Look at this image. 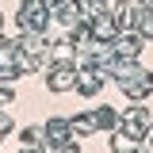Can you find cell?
<instances>
[{"label":"cell","mask_w":153,"mask_h":153,"mask_svg":"<svg viewBox=\"0 0 153 153\" xmlns=\"http://www.w3.org/2000/svg\"><path fill=\"white\" fill-rule=\"evenodd\" d=\"M111 69H115V84L130 96V100H146L153 92V73H146L138 65V57H119Z\"/></svg>","instance_id":"cell-1"},{"label":"cell","mask_w":153,"mask_h":153,"mask_svg":"<svg viewBox=\"0 0 153 153\" xmlns=\"http://www.w3.org/2000/svg\"><path fill=\"white\" fill-rule=\"evenodd\" d=\"M50 0H23L19 4V27L23 31H46L50 23Z\"/></svg>","instance_id":"cell-2"},{"label":"cell","mask_w":153,"mask_h":153,"mask_svg":"<svg viewBox=\"0 0 153 153\" xmlns=\"http://www.w3.org/2000/svg\"><path fill=\"white\" fill-rule=\"evenodd\" d=\"M46 88L50 92H73L76 88V61H50L46 65Z\"/></svg>","instance_id":"cell-3"},{"label":"cell","mask_w":153,"mask_h":153,"mask_svg":"<svg viewBox=\"0 0 153 153\" xmlns=\"http://www.w3.org/2000/svg\"><path fill=\"white\" fill-rule=\"evenodd\" d=\"M73 138H76V130H73L69 119H50L46 123V146L54 153H69L73 149Z\"/></svg>","instance_id":"cell-4"},{"label":"cell","mask_w":153,"mask_h":153,"mask_svg":"<svg viewBox=\"0 0 153 153\" xmlns=\"http://www.w3.org/2000/svg\"><path fill=\"white\" fill-rule=\"evenodd\" d=\"M146 42H149V38L142 35V31H134V27H126V31H119V35L111 38V46H115L119 57H138L146 50Z\"/></svg>","instance_id":"cell-5"},{"label":"cell","mask_w":153,"mask_h":153,"mask_svg":"<svg viewBox=\"0 0 153 153\" xmlns=\"http://www.w3.org/2000/svg\"><path fill=\"white\" fill-rule=\"evenodd\" d=\"M149 126H153V119H149V111H146V107H130V111L119 119V130L130 134V138H142V142H146Z\"/></svg>","instance_id":"cell-6"},{"label":"cell","mask_w":153,"mask_h":153,"mask_svg":"<svg viewBox=\"0 0 153 153\" xmlns=\"http://www.w3.org/2000/svg\"><path fill=\"white\" fill-rule=\"evenodd\" d=\"M146 4H149V0H119V4H115L119 31H126V27H138V16L146 12Z\"/></svg>","instance_id":"cell-7"},{"label":"cell","mask_w":153,"mask_h":153,"mask_svg":"<svg viewBox=\"0 0 153 153\" xmlns=\"http://www.w3.org/2000/svg\"><path fill=\"white\" fill-rule=\"evenodd\" d=\"M100 88H103V69L80 65V69H76V92H80V96H96Z\"/></svg>","instance_id":"cell-8"},{"label":"cell","mask_w":153,"mask_h":153,"mask_svg":"<svg viewBox=\"0 0 153 153\" xmlns=\"http://www.w3.org/2000/svg\"><path fill=\"white\" fill-rule=\"evenodd\" d=\"M111 153H146V149H142V138H130V134L115 130V138H111Z\"/></svg>","instance_id":"cell-9"},{"label":"cell","mask_w":153,"mask_h":153,"mask_svg":"<svg viewBox=\"0 0 153 153\" xmlns=\"http://www.w3.org/2000/svg\"><path fill=\"white\" fill-rule=\"evenodd\" d=\"M92 119H96V130H119V119H123V115L111 111V107H96Z\"/></svg>","instance_id":"cell-10"},{"label":"cell","mask_w":153,"mask_h":153,"mask_svg":"<svg viewBox=\"0 0 153 153\" xmlns=\"http://www.w3.org/2000/svg\"><path fill=\"white\" fill-rule=\"evenodd\" d=\"M23 146H46V126H23Z\"/></svg>","instance_id":"cell-11"},{"label":"cell","mask_w":153,"mask_h":153,"mask_svg":"<svg viewBox=\"0 0 153 153\" xmlns=\"http://www.w3.org/2000/svg\"><path fill=\"white\" fill-rule=\"evenodd\" d=\"M69 123H73V130H76V134H84V138H88V134H100L92 115H76V119H69Z\"/></svg>","instance_id":"cell-12"},{"label":"cell","mask_w":153,"mask_h":153,"mask_svg":"<svg viewBox=\"0 0 153 153\" xmlns=\"http://www.w3.org/2000/svg\"><path fill=\"white\" fill-rule=\"evenodd\" d=\"M8 130H12V115L0 107V138H8Z\"/></svg>","instance_id":"cell-13"},{"label":"cell","mask_w":153,"mask_h":153,"mask_svg":"<svg viewBox=\"0 0 153 153\" xmlns=\"http://www.w3.org/2000/svg\"><path fill=\"white\" fill-rule=\"evenodd\" d=\"M12 100H16V92H12V88H8V84H0V107H8V103H12Z\"/></svg>","instance_id":"cell-14"},{"label":"cell","mask_w":153,"mask_h":153,"mask_svg":"<svg viewBox=\"0 0 153 153\" xmlns=\"http://www.w3.org/2000/svg\"><path fill=\"white\" fill-rule=\"evenodd\" d=\"M23 153H46L42 146H23Z\"/></svg>","instance_id":"cell-15"},{"label":"cell","mask_w":153,"mask_h":153,"mask_svg":"<svg viewBox=\"0 0 153 153\" xmlns=\"http://www.w3.org/2000/svg\"><path fill=\"white\" fill-rule=\"evenodd\" d=\"M0 35H4V12H0Z\"/></svg>","instance_id":"cell-16"},{"label":"cell","mask_w":153,"mask_h":153,"mask_svg":"<svg viewBox=\"0 0 153 153\" xmlns=\"http://www.w3.org/2000/svg\"><path fill=\"white\" fill-rule=\"evenodd\" d=\"M69 153H76V149H69Z\"/></svg>","instance_id":"cell-17"}]
</instances>
